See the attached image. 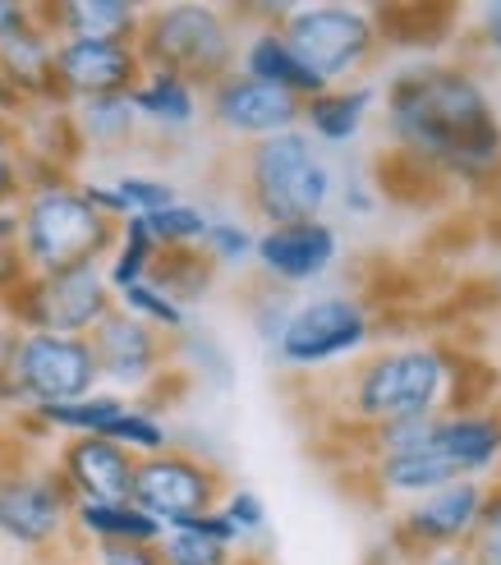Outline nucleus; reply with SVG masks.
I'll return each instance as SVG.
<instances>
[{"label": "nucleus", "instance_id": "obj_45", "mask_svg": "<svg viewBox=\"0 0 501 565\" xmlns=\"http://www.w3.org/2000/svg\"><path fill=\"white\" fill-rule=\"evenodd\" d=\"M33 19V0H0V42Z\"/></svg>", "mask_w": 501, "mask_h": 565}, {"label": "nucleus", "instance_id": "obj_47", "mask_svg": "<svg viewBox=\"0 0 501 565\" xmlns=\"http://www.w3.org/2000/svg\"><path fill=\"white\" fill-rule=\"evenodd\" d=\"M14 235H19V216H14V207H0V244H14Z\"/></svg>", "mask_w": 501, "mask_h": 565}, {"label": "nucleus", "instance_id": "obj_21", "mask_svg": "<svg viewBox=\"0 0 501 565\" xmlns=\"http://www.w3.org/2000/svg\"><path fill=\"white\" fill-rule=\"evenodd\" d=\"M373 106H377L373 83H341V88H322L318 97L303 102L299 129L309 134L318 148H350L354 138L364 134Z\"/></svg>", "mask_w": 501, "mask_h": 565}, {"label": "nucleus", "instance_id": "obj_14", "mask_svg": "<svg viewBox=\"0 0 501 565\" xmlns=\"http://www.w3.org/2000/svg\"><path fill=\"white\" fill-rule=\"evenodd\" d=\"M299 110H303L299 97L267 88V83L248 78L239 70H231L226 78H216L212 88H203V120H212L226 138H235L239 148L299 129Z\"/></svg>", "mask_w": 501, "mask_h": 565}, {"label": "nucleus", "instance_id": "obj_18", "mask_svg": "<svg viewBox=\"0 0 501 565\" xmlns=\"http://www.w3.org/2000/svg\"><path fill=\"white\" fill-rule=\"evenodd\" d=\"M74 501H129L138 460L110 437H65L51 456Z\"/></svg>", "mask_w": 501, "mask_h": 565}, {"label": "nucleus", "instance_id": "obj_31", "mask_svg": "<svg viewBox=\"0 0 501 565\" xmlns=\"http://www.w3.org/2000/svg\"><path fill=\"white\" fill-rule=\"evenodd\" d=\"M106 437L116 441V446H125L134 460L161 456V450H171V446H175V433H171V423H166V414H157V409H148V405H138V401L125 405V414L110 423Z\"/></svg>", "mask_w": 501, "mask_h": 565}, {"label": "nucleus", "instance_id": "obj_15", "mask_svg": "<svg viewBox=\"0 0 501 565\" xmlns=\"http://www.w3.org/2000/svg\"><path fill=\"white\" fill-rule=\"evenodd\" d=\"M341 263V235L331 221H290V225H263L254 239V267L263 286L276 290H303L318 286Z\"/></svg>", "mask_w": 501, "mask_h": 565}, {"label": "nucleus", "instance_id": "obj_33", "mask_svg": "<svg viewBox=\"0 0 501 565\" xmlns=\"http://www.w3.org/2000/svg\"><path fill=\"white\" fill-rule=\"evenodd\" d=\"M212 216H216L212 207L189 203V198H175L171 207H161V212H152V216H143V221H148L157 248L171 253V248H203V235H207Z\"/></svg>", "mask_w": 501, "mask_h": 565}, {"label": "nucleus", "instance_id": "obj_16", "mask_svg": "<svg viewBox=\"0 0 501 565\" xmlns=\"http://www.w3.org/2000/svg\"><path fill=\"white\" fill-rule=\"evenodd\" d=\"M143 61H138L134 42H93V38H65L55 42V65H51V93L61 106H78L93 97H125Z\"/></svg>", "mask_w": 501, "mask_h": 565}, {"label": "nucleus", "instance_id": "obj_29", "mask_svg": "<svg viewBox=\"0 0 501 565\" xmlns=\"http://www.w3.org/2000/svg\"><path fill=\"white\" fill-rule=\"evenodd\" d=\"M157 258H161V248H157V239H152V231H148V221H143V216L120 221V225H116V244H110L106 263H102L106 286L116 290V295L129 290V286H138V280L152 276Z\"/></svg>", "mask_w": 501, "mask_h": 565}, {"label": "nucleus", "instance_id": "obj_12", "mask_svg": "<svg viewBox=\"0 0 501 565\" xmlns=\"http://www.w3.org/2000/svg\"><path fill=\"white\" fill-rule=\"evenodd\" d=\"M14 382L23 409L65 405L102 391L97 359L88 335H51V331H23L14 354Z\"/></svg>", "mask_w": 501, "mask_h": 565}, {"label": "nucleus", "instance_id": "obj_10", "mask_svg": "<svg viewBox=\"0 0 501 565\" xmlns=\"http://www.w3.org/2000/svg\"><path fill=\"white\" fill-rule=\"evenodd\" d=\"M221 492H226V473L207 456H199V450H189V446H171V450H161V456L138 460L129 501L138 511H148L161 529H180L189 520L216 511Z\"/></svg>", "mask_w": 501, "mask_h": 565}, {"label": "nucleus", "instance_id": "obj_19", "mask_svg": "<svg viewBox=\"0 0 501 565\" xmlns=\"http://www.w3.org/2000/svg\"><path fill=\"white\" fill-rule=\"evenodd\" d=\"M148 6L134 0H51L38 6V19L51 28L55 42L65 38H93V42H138Z\"/></svg>", "mask_w": 501, "mask_h": 565}, {"label": "nucleus", "instance_id": "obj_35", "mask_svg": "<svg viewBox=\"0 0 501 565\" xmlns=\"http://www.w3.org/2000/svg\"><path fill=\"white\" fill-rule=\"evenodd\" d=\"M254 239H258V231L244 216H212L199 253L216 271H239V267L254 263Z\"/></svg>", "mask_w": 501, "mask_h": 565}, {"label": "nucleus", "instance_id": "obj_46", "mask_svg": "<svg viewBox=\"0 0 501 565\" xmlns=\"http://www.w3.org/2000/svg\"><path fill=\"white\" fill-rule=\"evenodd\" d=\"M405 565H483L475 556V547H447V552H428V556H414Z\"/></svg>", "mask_w": 501, "mask_h": 565}, {"label": "nucleus", "instance_id": "obj_17", "mask_svg": "<svg viewBox=\"0 0 501 565\" xmlns=\"http://www.w3.org/2000/svg\"><path fill=\"white\" fill-rule=\"evenodd\" d=\"M428 450L465 483H501V405H451L433 414Z\"/></svg>", "mask_w": 501, "mask_h": 565}, {"label": "nucleus", "instance_id": "obj_41", "mask_svg": "<svg viewBox=\"0 0 501 565\" xmlns=\"http://www.w3.org/2000/svg\"><path fill=\"white\" fill-rule=\"evenodd\" d=\"M337 203L345 207V216H373L377 207H382V193H377V184L373 180H364V175H350V180H341L337 184Z\"/></svg>", "mask_w": 501, "mask_h": 565}, {"label": "nucleus", "instance_id": "obj_9", "mask_svg": "<svg viewBox=\"0 0 501 565\" xmlns=\"http://www.w3.org/2000/svg\"><path fill=\"white\" fill-rule=\"evenodd\" d=\"M116 308V290L106 286L102 263L70 267V271H28L23 286L0 303V318L19 331H51V335H93V327Z\"/></svg>", "mask_w": 501, "mask_h": 565}, {"label": "nucleus", "instance_id": "obj_22", "mask_svg": "<svg viewBox=\"0 0 501 565\" xmlns=\"http://www.w3.org/2000/svg\"><path fill=\"white\" fill-rule=\"evenodd\" d=\"M129 106L143 129L157 134H189L203 120V88H193L189 78L166 74V70H143L129 88Z\"/></svg>", "mask_w": 501, "mask_h": 565}, {"label": "nucleus", "instance_id": "obj_11", "mask_svg": "<svg viewBox=\"0 0 501 565\" xmlns=\"http://www.w3.org/2000/svg\"><path fill=\"white\" fill-rule=\"evenodd\" d=\"M93 345V359H97V377H102V391H116L125 401H143L152 395L166 377L175 373V354H171V341L161 331L143 327L138 318L110 308V313L93 327L88 335Z\"/></svg>", "mask_w": 501, "mask_h": 565}, {"label": "nucleus", "instance_id": "obj_38", "mask_svg": "<svg viewBox=\"0 0 501 565\" xmlns=\"http://www.w3.org/2000/svg\"><path fill=\"white\" fill-rule=\"evenodd\" d=\"M216 511H221V520L235 529L239 547L267 539V501L254 488H226V492H221V501H216Z\"/></svg>", "mask_w": 501, "mask_h": 565}, {"label": "nucleus", "instance_id": "obj_26", "mask_svg": "<svg viewBox=\"0 0 501 565\" xmlns=\"http://www.w3.org/2000/svg\"><path fill=\"white\" fill-rule=\"evenodd\" d=\"M78 184L88 193V203L116 225L129 216H152L180 198L171 180L152 175V171H125V175H110V180H78Z\"/></svg>", "mask_w": 501, "mask_h": 565}, {"label": "nucleus", "instance_id": "obj_36", "mask_svg": "<svg viewBox=\"0 0 501 565\" xmlns=\"http://www.w3.org/2000/svg\"><path fill=\"white\" fill-rule=\"evenodd\" d=\"M157 556L161 565H239L235 547H221L199 529H166L157 543Z\"/></svg>", "mask_w": 501, "mask_h": 565}, {"label": "nucleus", "instance_id": "obj_42", "mask_svg": "<svg viewBox=\"0 0 501 565\" xmlns=\"http://www.w3.org/2000/svg\"><path fill=\"white\" fill-rule=\"evenodd\" d=\"M88 552H93V565H161L152 543H102Z\"/></svg>", "mask_w": 501, "mask_h": 565}, {"label": "nucleus", "instance_id": "obj_23", "mask_svg": "<svg viewBox=\"0 0 501 565\" xmlns=\"http://www.w3.org/2000/svg\"><path fill=\"white\" fill-rule=\"evenodd\" d=\"M51 65H55V38H51V28L38 19V6H33V19H28L23 28H14V33L0 42V74H6L19 106L55 102Z\"/></svg>", "mask_w": 501, "mask_h": 565}, {"label": "nucleus", "instance_id": "obj_4", "mask_svg": "<svg viewBox=\"0 0 501 565\" xmlns=\"http://www.w3.org/2000/svg\"><path fill=\"white\" fill-rule=\"evenodd\" d=\"M235 193L248 216L263 225H290V221H322L337 203V166L303 129L244 143L231 157Z\"/></svg>", "mask_w": 501, "mask_h": 565}, {"label": "nucleus", "instance_id": "obj_7", "mask_svg": "<svg viewBox=\"0 0 501 565\" xmlns=\"http://www.w3.org/2000/svg\"><path fill=\"white\" fill-rule=\"evenodd\" d=\"M382 335V313L364 295H313L295 299V313L276 341L271 359L276 369L299 373V377H327L350 369L354 359H364Z\"/></svg>", "mask_w": 501, "mask_h": 565}, {"label": "nucleus", "instance_id": "obj_27", "mask_svg": "<svg viewBox=\"0 0 501 565\" xmlns=\"http://www.w3.org/2000/svg\"><path fill=\"white\" fill-rule=\"evenodd\" d=\"M74 543H88V547H102V543H161V524L138 511L134 501H74Z\"/></svg>", "mask_w": 501, "mask_h": 565}, {"label": "nucleus", "instance_id": "obj_37", "mask_svg": "<svg viewBox=\"0 0 501 565\" xmlns=\"http://www.w3.org/2000/svg\"><path fill=\"white\" fill-rule=\"evenodd\" d=\"M244 313H248V327H254V335L263 341V350L271 354L276 350V341H281V331H286V322H290V313H295V295L290 290H276V286H258L244 295Z\"/></svg>", "mask_w": 501, "mask_h": 565}, {"label": "nucleus", "instance_id": "obj_51", "mask_svg": "<svg viewBox=\"0 0 501 565\" xmlns=\"http://www.w3.org/2000/svg\"><path fill=\"white\" fill-rule=\"evenodd\" d=\"M497 565H501V561H497Z\"/></svg>", "mask_w": 501, "mask_h": 565}, {"label": "nucleus", "instance_id": "obj_24", "mask_svg": "<svg viewBox=\"0 0 501 565\" xmlns=\"http://www.w3.org/2000/svg\"><path fill=\"white\" fill-rule=\"evenodd\" d=\"M14 138H19V157L38 161V166H55V171H70L83 157L78 134L70 120V106L61 102H28L14 116Z\"/></svg>", "mask_w": 501, "mask_h": 565}, {"label": "nucleus", "instance_id": "obj_32", "mask_svg": "<svg viewBox=\"0 0 501 565\" xmlns=\"http://www.w3.org/2000/svg\"><path fill=\"white\" fill-rule=\"evenodd\" d=\"M171 354H175V369H180L184 377H203L207 386H231V377H235L231 354L216 345V335L199 331L193 322L171 341Z\"/></svg>", "mask_w": 501, "mask_h": 565}, {"label": "nucleus", "instance_id": "obj_8", "mask_svg": "<svg viewBox=\"0 0 501 565\" xmlns=\"http://www.w3.org/2000/svg\"><path fill=\"white\" fill-rule=\"evenodd\" d=\"M299 65L309 70L322 88L359 83L369 65L382 55V28L373 6H350V0H303L290 6L286 19L276 23Z\"/></svg>", "mask_w": 501, "mask_h": 565}, {"label": "nucleus", "instance_id": "obj_25", "mask_svg": "<svg viewBox=\"0 0 501 565\" xmlns=\"http://www.w3.org/2000/svg\"><path fill=\"white\" fill-rule=\"evenodd\" d=\"M125 395L116 391H93L83 401H65V405H42V409H23L14 414L19 433H38V437H106V428L125 414Z\"/></svg>", "mask_w": 501, "mask_h": 565}, {"label": "nucleus", "instance_id": "obj_20", "mask_svg": "<svg viewBox=\"0 0 501 565\" xmlns=\"http://www.w3.org/2000/svg\"><path fill=\"white\" fill-rule=\"evenodd\" d=\"M239 74L267 83V88H281L299 102H309L322 93V83L299 65V55L290 51V42L281 38L276 23H244V38H239V61H235Z\"/></svg>", "mask_w": 501, "mask_h": 565}, {"label": "nucleus", "instance_id": "obj_39", "mask_svg": "<svg viewBox=\"0 0 501 565\" xmlns=\"http://www.w3.org/2000/svg\"><path fill=\"white\" fill-rule=\"evenodd\" d=\"M19 198H23V161H19L14 116L0 110V207H19Z\"/></svg>", "mask_w": 501, "mask_h": 565}, {"label": "nucleus", "instance_id": "obj_3", "mask_svg": "<svg viewBox=\"0 0 501 565\" xmlns=\"http://www.w3.org/2000/svg\"><path fill=\"white\" fill-rule=\"evenodd\" d=\"M14 216V248L33 276L106 263L110 244H116V221H106L88 203L74 175L51 171V166H23V198Z\"/></svg>", "mask_w": 501, "mask_h": 565}, {"label": "nucleus", "instance_id": "obj_1", "mask_svg": "<svg viewBox=\"0 0 501 565\" xmlns=\"http://www.w3.org/2000/svg\"><path fill=\"white\" fill-rule=\"evenodd\" d=\"M392 157L428 180L483 184L501 171V120L488 83L460 61H424L386 83Z\"/></svg>", "mask_w": 501, "mask_h": 565}, {"label": "nucleus", "instance_id": "obj_48", "mask_svg": "<svg viewBox=\"0 0 501 565\" xmlns=\"http://www.w3.org/2000/svg\"><path fill=\"white\" fill-rule=\"evenodd\" d=\"M0 110H6V116H19V97L10 93V83H6V74H0Z\"/></svg>", "mask_w": 501, "mask_h": 565}, {"label": "nucleus", "instance_id": "obj_44", "mask_svg": "<svg viewBox=\"0 0 501 565\" xmlns=\"http://www.w3.org/2000/svg\"><path fill=\"white\" fill-rule=\"evenodd\" d=\"M23 280H28V267L19 258V248L14 244H0V303H6L23 286Z\"/></svg>", "mask_w": 501, "mask_h": 565}, {"label": "nucleus", "instance_id": "obj_50", "mask_svg": "<svg viewBox=\"0 0 501 565\" xmlns=\"http://www.w3.org/2000/svg\"><path fill=\"white\" fill-rule=\"evenodd\" d=\"M497 295H501V286H497Z\"/></svg>", "mask_w": 501, "mask_h": 565}, {"label": "nucleus", "instance_id": "obj_5", "mask_svg": "<svg viewBox=\"0 0 501 565\" xmlns=\"http://www.w3.org/2000/svg\"><path fill=\"white\" fill-rule=\"evenodd\" d=\"M244 23L235 6H216V0H166L148 6L143 33H138V61L143 70H166L189 78L193 88H212L226 78L239 61Z\"/></svg>", "mask_w": 501, "mask_h": 565}, {"label": "nucleus", "instance_id": "obj_34", "mask_svg": "<svg viewBox=\"0 0 501 565\" xmlns=\"http://www.w3.org/2000/svg\"><path fill=\"white\" fill-rule=\"evenodd\" d=\"M116 308H120V313H129V318H138L143 327L161 331L166 341H175V335L189 327V308H180L175 299H166V295L152 286V280H138V286L120 290V295H116Z\"/></svg>", "mask_w": 501, "mask_h": 565}, {"label": "nucleus", "instance_id": "obj_6", "mask_svg": "<svg viewBox=\"0 0 501 565\" xmlns=\"http://www.w3.org/2000/svg\"><path fill=\"white\" fill-rule=\"evenodd\" d=\"M74 497L61 483L51 460L33 456V446L6 437L0 450V543L51 561L74 543Z\"/></svg>", "mask_w": 501, "mask_h": 565}, {"label": "nucleus", "instance_id": "obj_30", "mask_svg": "<svg viewBox=\"0 0 501 565\" xmlns=\"http://www.w3.org/2000/svg\"><path fill=\"white\" fill-rule=\"evenodd\" d=\"M152 286L166 295V299H175L180 308H193V303H203L216 286V267L203 258L199 248H171V253H161L157 267H152Z\"/></svg>", "mask_w": 501, "mask_h": 565}, {"label": "nucleus", "instance_id": "obj_49", "mask_svg": "<svg viewBox=\"0 0 501 565\" xmlns=\"http://www.w3.org/2000/svg\"><path fill=\"white\" fill-rule=\"evenodd\" d=\"M0 450H6V437H0Z\"/></svg>", "mask_w": 501, "mask_h": 565}, {"label": "nucleus", "instance_id": "obj_13", "mask_svg": "<svg viewBox=\"0 0 501 565\" xmlns=\"http://www.w3.org/2000/svg\"><path fill=\"white\" fill-rule=\"evenodd\" d=\"M483 497L488 483H447L419 501L401 505L392 515V552L401 561L428 556V552H447V547H469L475 529L483 515Z\"/></svg>", "mask_w": 501, "mask_h": 565}, {"label": "nucleus", "instance_id": "obj_2", "mask_svg": "<svg viewBox=\"0 0 501 565\" xmlns=\"http://www.w3.org/2000/svg\"><path fill=\"white\" fill-rule=\"evenodd\" d=\"M469 363L441 341H401L369 350L327 382L331 423L341 433H369L401 418H433L451 405H483L465 391Z\"/></svg>", "mask_w": 501, "mask_h": 565}, {"label": "nucleus", "instance_id": "obj_28", "mask_svg": "<svg viewBox=\"0 0 501 565\" xmlns=\"http://www.w3.org/2000/svg\"><path fill=\"white\" fill-rule=\"evenodd\" d=\"M70 120H74V134H78V148L83 152H106V157L134 148V138L143 134V125H138L134 106H129V93L125 97L78 102V106H70Z\"/></svg>", "mask_w": 501, "mask_h": 565}, {"label": "nucleus", "instance_id": "obj_43", "mask_svg": "<svg viewBox=\"0 0 501 565\" xmlns=\"http://www.w3.org/2000/svg\"><path fill=\"white\" fill-rule=\"evenodd\" d=\"M475 38H479V46L492 55V61H501V0L475 10Z\"/></svg>", "mask_w": 501, "mask_h": 565}, {"label": "nucleus", "instance_id": "obj_40", "mask_svg": "<svg viewBox=\"0 0 501 565\" xmlns=\"http://www.w3.org/2000/svg\"><path fill=\"white\" fill-rule=\"evenodd\" d=\"M19 327H10L0 318V409L6 414H23V401H19V382H14V354H19Z\"/></svg>", "mask_w": 501, "mask_h": 565}]
</instances>
